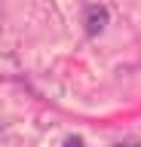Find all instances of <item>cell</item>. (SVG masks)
I'll list each match as a JSON object with an SVG mask.
<instances>
[{"label": "cell", "mask_w": 141, "mask_h": 147, "mask_svg": "<svg viewBox=\"0 0 141 147\" xmlns=\"http://www.w3.org/2000/svg\"><path fill=\"white\" fill-rule=\"evenodd\" d=\"M83 25H86V31H89V34H101L104 25H107V9L98 6V3H95V6H86Z\"/></svg>", "instance_id": "cell-1"}, {"label": "cell", "mask_w": 141, "mask_h": 147, "mask_svg": "<svg viewBox=\"0 0 141 147\" xmlns=\"http://www.w3.org/2000/svg\"><path fill=\"white\" fill-rule=\"evenodd\" d=\"M61 147H83V138H67Z\"/></svg>", "instance_id": "cell-2"}, {"label": "cell", "mask_w": 141, "mask_h": 147, "mask_svg": "<svg viewBox=\"0 0 141 147\" xmlns=\"http://www.w3.org/2000/svg\"><path fill=\"white\" fill-rule=\"evenodd\" d=\"M113 147H141V144H138V141H135V138H129V141H117V144H113Z\"/></svg>", "instance_id": "cell-3"}]
</instances>
